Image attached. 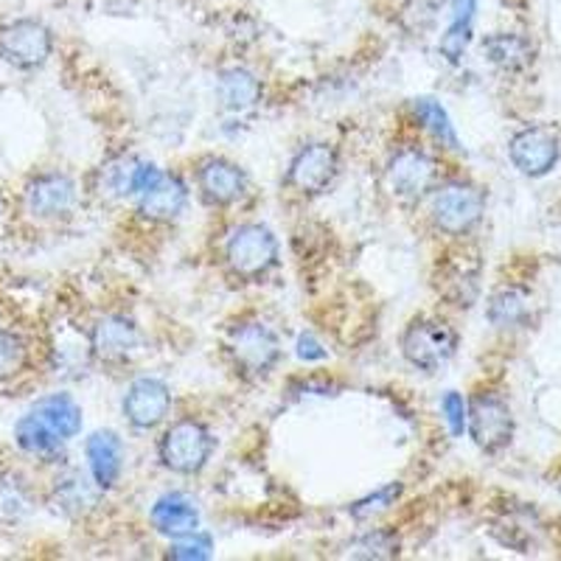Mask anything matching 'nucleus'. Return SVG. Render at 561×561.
I'll return each instance as SVG.
<instances>
[{
  "instance_id": "obj_1",
  "label": "nucleus",
  "mask_w": 561,
  "mask_h": 561,
  "mask_svg": "<svg viewBox=\"0 0 561 561\" xmlns=\"http://www.w3.org/2000/svg\"><path fill=\"white\" fill-rule=\"evenodd\" d=\"M225 262L237 278H262L278 264V239L273 237V230L259 222L239 225L230 230L225 242Z\"/></svg>"
},
{
  "instance_id": "obj_2",
  "label": "nucleus",
  "mask_w": 561,
  "mask_h": 561,
  "mask_svg": "<svg viewBox=\"0 0 561 561\" xmlns=\"http://www.w3.org/2000/svg\"><path fill=\"white\" fill-rule=\"evenodd\" d=\"M160 463L174 474H197L214 455V435L197 419L174 421L160 438Z\"/></svg>"
},
{
  "instance_id": "obj_3",
  "label": "nucleus",
  "mask_w": 561,
  "mask_h": 561,
  "mask_svg": "<svg viewBox=\"0 0 561 561\" xmlns=\"http://www.w3.org/2000/svg\"><path fill=\"white\" fill-rule=\"evenodd\" d=\"M485 214V194L472 183H447L435 188L430 217L447 237H463Z\"/></svg>"
},
{
  "instance_id": "obj_4",
  "label": "nucleus",
  "mask_w": 561,
  "mask_h": 561,
  "mask_svg": "<svg viewBox=\"0 0 561 561\" xmlns=\"http://www.w3.org/2000/svg\"><path fill=\"white\" fill-rule=\"evenodd\" d=\"M54 54L51 28L34 18H20L0 28V62L14 70L43 68Z\"/></svg>"
},
{
  "instance_id": "obj_5",
  "label": "nucleus",
  "mask_w": 561,
  "mask_h": 561,
  "mask_svg": "<svg viewBox=\"0 0 561 561\" xmlns=\"http://www.w3.org/2000/svg\"><path fill=\"white\" fill-rule=\"evenodd\" d=\"M458 334L449 323L435 318H419L404 329L402 354L413 368L435 370L455 357Z\"/></svg>"
},
{
  "instance_id": "obj_6",
  "label": "nucleus",
  "mask_w": 561,
  "mask_h": 561,
  "mask_svg": "<svg viewBox=\"0 0 561 561\" xmlns=\"http://www.w3.org/2000/svg\"><path fill=\"white\" fill-rule=\"evenodd\" d=\"M228 354L242 374L248 377H264L278 365L280 340L270 325L259 320H248L230 329Z\"/></svg>"
},
{
  "instance_id": "obj_7",
  "label": "nucleus",
  "mask_w": 561,
  "mask_h": 561,
  "mask_svg": "<svg viewBox=\"0 0 561 561\" xmlns=\"http://www.w3.org/2000/svg\"><path fill=\"white\" fill-rule=\"evenodd\" d=\"M466 427L483 453H503L514 438V415L497 393H478L466 408Z\"/></svg>"
},
{
  "instance_id": "obj_8",
  "label": "nucleus",
  "mask_w": 561,
  "mask_h": 561,
  "mask_svg": "<svg viewBox=\"0 0 561 561\" xmlns=\"http://www.w3.org/2000/svg\"><path fill=\"white\" fill-rule=\"evenodd\" d=\"M77 183L62 172H39L23 188L26 210L37 219H62L77 208Z\"/></svg>"
},
{
  "instance_id": "obj_9",
  "label": "nucleus",
  "mask_w": 561,
  "mask_h": 561,
  "mask_svg": "<svg viewBox=\"0 0 561 561\" xmlns=\"http://www.w3.org/2000/svg\"><path fill=\"white\" fill-rule=\"evenodd\" d=\"M385 178H388L390 192L396 197L415 199L421 194H427L435 185V180H438V163L424 149L404 147L388 160Z\"/></svg>"
},
{
  "instance_id": "obj_10",
  "label": "nucleus",
  "mask_w": 561,
  "mask_h": 561,
  "mask_svg": "<svg viewBox=\"0 0 561 561\" xmlns=\"http://www.w3.org/2000/svg\"><path fill=\"white\" fill-rule=\"evenodd\" d=\"M337 169V149L329 147V144H309L289 163L287 185L293 192L304 194V197H314V194L325 192L332 185Z\"/></svg>"
},
{
  "instance_id": "obj_11",
  "label": "nucleus",
  "mask_w": 561,
  "mask_h": 561,
  "mask_svg": "<svg viewBox=\"0 0 561 561\" xmlns=\"http://www.w3.org/2000/svg\"><path fill=\"white\" fill-rule=\"evenodd\" d=\"M124 419L138 430L158 427L160 421H167L169 410H172V390L163 379L140 377L129 385L127 396L122 402Z\"/></svg>"
},
{
  "instance_id": "obj_12",
  "label": "nucleus",
  "mask_w": 561,
  "mask_h": 561,
  "mask_svg": "<svg viewBox=\"0 0 561 561\" xmlns=\"http://www.w3.org/2000/svg\"><path fill=\"white\" fill-rule=\"evenodd\" d=\"M559 138L545 127H528L517 133L508 144L511 163L525 174V178H545L550 169L559 163Z\"/></svg>"
},
{
  "instance_id": "obj_13",
  "label": "nucleus",
  "mask_w": 561,
  "mask_h": 561,
  "mask_svg": "<svg viewBox=\"0 0 561 561\" xmlns=\"http://www.w3.org/2000/svg\"><path fill=\"white\" fill-rule=\"evenodd\" d=\"M197 188L205 203L233 205L248 192V178L237 163L225 158H205L197 169Z\"/></svg>"
},
{
  "instance_id": "obj_14",
  "label": "nucleus",
  "mask_w": 561,
  "mask_h": 561,
  "mask_svg": "<svg viewBox=\"0 0 561 561\" xmlns=\"http://www.w3.org/2000/svg\"><path fill=\"white\" fill-rule=\"evenodd\" d=\"M138 325L127 314H104L90 332V354L104 363H124L138 348Z\"/></svg>"
},
{
  "instance_id": "obj_15",
  "label": "nucleus",
  "mask_w": 561,
  "mask_h": 561,
  "mask_svg": "<svg viewBox=\"0 0 561 561\" xmlns=\"http://www.w3.org/2000/svg\"><path fill=\"white\" fill-rule=\"evenodd\" d=\"M138 214L149 222H172L188 203V185L178 174H163L152 188L138 194Z\"/></svg>"
},
{
  "instance_id": "obj_16",
  "label": "nucleus",
  "mask_w": 561,
  "mask_h": 561,
  "mask_svg": "<svg viewBox=\"0 0 561 561\" xmlns=\"http://www.w3.org/2000/svg\"><path fill=\"white\" fill-rule=\"evenodd\" d=\"M160 178L163 174L152 163H144L138 158H115L102 169V188L113 197H127V194H144Z\"/></svg>"
},
{
  "instance_id": "obj_17",
  "label": "nucleus",
  "mask_w": 561,
  "mask_h": 561,
  "mask_svg": "<svg viewBox=\"0 0 561 561\" xmlns=\"http://www.w3.org/2000/svg\"><path fill=\"white\" fill-rule=\"evenodd\" d=\"M84 453H88L90 474L96 480V485L102 491L113 489L122 478V466H124V444L122 438L110 430H99L88 438L84 444Z\"/></svg>"
},
{
  "instance_id": "obj_18",
  "label": "nucleus",
  "mask_w": 561,
  "mask_h": 561,
  "mask_svg": "<svg viewBox=\"0 0 561 561\" xmlns=\"http://www.w3.org/2000/svg\"><path fill=\"white\" fill-rule=\"evenodd\" d=\"M152 525L160 534L172 536V539H183V536L194 534L199 528V511L192 497H185L180 491L163 494L158 503L152 505Z\"/></svg>"
},
{
  "instance_id": "obj_19",
  "label": "nucleus",
  "mask_w": 561,
  "mask_h": 561,
  "mask_svg": "<svg viewBox=\"0 0 561 561\" xmlns=\"http://www.w3.org/2000/svg\"><path fill=\"white\" fill-rule=\"evenodd\" d=\"M483 54L494 68L505 70V73H519V70L530 68L536 59V48L528 37L523 34H489L483 39Z\"/></svg>"
},
{
  "instance_id": "obj_20",
  "label": "nucleus",
  "mask_w": 561,
  "mask_h": 561,
  "mask_svg": "<svg viewBox=\"0 0 561 561\" xmlns=\"http://www.w3.org/2000/svg\"><path fill=\"white\" fill-rule=\"evenodd\" d=\"M32 413L43 421L45 427L54 430L65 444L82 433V408H79L77 399L68 393L43 396L39 402H34Z\"/></svg>"
},
{
  "instance_id": "obj_21",
  "label": "nucleus",
  "mask_w": 561,
  "mask_h": 561,
  "mask_svg": "<svg viewBox=\"0 0 561 561\" xmlns=\"http://www.w3.org/2000/svg\"><path fill=\"white\" fill-rule=\"evenodd\" d=\"M480 280V262L478 255H455L453 262L444 264L440 270L438 289L453 300L455 307H469L478 298Z\"/></svg>"
},
{
  "instance_id": "obj_22",
  "label": "nucleus",
  "mask_w": 561,
  "mask_h": 561,
  "mask_svg": "<svg viewBox=\"0 0 561 561\" xmlns=\"http://www.w3.org/2000/svg\"><path fill=\"white\" fill-rule=\"evenodd\" d=\"M217 96L222 110L233 115H242L255 110V104L262 102V84L259 79L244 68L222 70V77L217 82Z\"/></svg>"
},
{
  "instance_id": "obj_23",
  "label": "nucleus",
  "mask_w": 561,
  "mask_h": 561,
  "mask_svg": "<svg viewBox=\"0 0 561 561\" xmlns=\"http://www.w3.org/2000/svg\"><path fill=\"white\" fill-rule=\"evenodd\" d=\"M99 494H102V489L96 485V480L84 478L82 472L62 474L51 491L54 505L68 517H82V514L96 508Z\"/></svg>"
},
{
  "instance_id": "obj_24",
  "label": "nucleus",
  "mask_w": 561,
  "mask_h": 561,
  "mask_svg": "<svg viewBox=\"0 0 561 561\" xmlns=\"http://www.w3.org/2000/svg\"><path fill=\"white\" fill-rule=\"evenodd\" d=\"M14 444L26 455H34V458H54L65 447V440L54 430L45 427L32 410L26 415H20V421L14 424Z\"/></svg>"
},
{
  "instance_id": "obj_25",
  "label": "nucleus",
  "mask_w": 561,
  "mask_h": 561,
  "mask_svg": "<svg viewBox=\"0 0 561 561\" xmlns=\"http://www.w3.org/2000/svg\"><path fill=\"white\" fill-rule=\"evenodd\" d=\"M474 12H478V0H453V23L440 37V54L449 59V62H460V57L469 48V39H472L474 28Z\"/></svg>"
},
{
  "instance_id": "obj_26",
  "label": "nucleus",
  "mask_w": 561,
  "mask_h": 561,
  "mask_svg": "<svg viewBox=\"0 0 561 561\" xmlns=\"http://www.w3.org/2000/svg\"><path fill=\"white\" fill-rule=\"evenodd\" d=\"M530 298L525 289L519 287H505L500 289L489 304V320L500 329H508V325H517L528 318Z\"/></svg>"
},
{
  "instance_id": "obj_27",
  "label": "nucleus",
  "mask_w": 561,
  "mask_h": 561,
  "mask_svg": "<svg viewBox=\"0 0 561 561\" xmlns=\"http://www.w3.org/2000/svg\"><path fill=\"white\" fill-rule=\"evenodd\" d=\"M28 365V343L14 329H0V385L12 382Z\"/></svg>"
},
{
  "instance_id": "obj_28",
  "label": "nucleus",
  "mask_w": 561,
  "mask_h": 561,
  "mask_svg": "<svg viewBox=\"0 0 561 561\" xmlns=\"http://www.w3.org/2000/svg\"><path fill=\"white\" fill-rule=\"evenodd\" d=\"M399 548L402 545H399V536L393 530L377 528L357 536L348 545V556H354V559H393V556H399Z\"/></svg>"
},
{
  "instance_id": "obj_29",
  "label": "nucleus",
  "mask_w": 561,
  "mask_h": 561,
  "mask_svg": "<svg viewBox=\"0 0 561 561\" xmlns=\"http://www.w3.org/2000/svg\"><path fill=\"white\" fill-rule=\"evenodd\" d=\"M413 110H415V118H419V122L435 135V140H440V144H444V147H449V149L460 147L453 122H449L447 110L440 107L438 102H433V99H419Z\"/></svg>"
},
{
  "instance_id": "obj_30",
  "label": "nucleus",
  "mask_w": 561,
  "mask_h": 561,
  "mask_svg": "<svg viewBox=\"0 0 561 561\" xmlns=\"http://www.w3.org/2000/svg\"><path fill=\"white\" fill-rule=\"evenodd\" d=\"M399 494H402V483L385 485V489L374 491V494H368V497L357 500V503L351 505V517H354V519L377 517V514L388 511L390 505H393L396 500H399Z\"/></svg>"
},
{
  "instance_id": "obj_31",
  "label": "nucleus",
  "mask_w": 561,
  "mask_h": 561,
  "mask_svg": "<svg viewBox=\"0 0 561 561\" xmlns=\"http://www.w3.org/2000/svg\"><path fill=\"white\" fill-rule=\"evenodd\" d=\"M28 500L23 485H18V480H0V517L3 519H20L26 514Z\"/></svg>"
},
{
  "instance_id": "obj_32",
  "label": "nucleus",
  "mask_w": 561,
  "mask_h": 561,
  "mask_svg": "<svg viewBox=\"0 0 561 561\" xmlns=\"http://www.w3.org/2000/svg\"><path fill=\"white\" fill-rule=\"evenodd\" d=\"M210 556V539L205 534H188L183 539H178V545H172L169 550V559H208Z\"/></svg>"
},
{
  "instance_id": "obj_33",
  "label": "nucleus",
  "mask_w": 561,
  "mask_h": 561,
  "mask_svg": "<svg viewBox=\"0 0 561 561\" xmlns=\"http://www.w3.org/2000/svg\"><path fill=\"white\" fill-rule=\"evenodd\" d=\"M440 410H444V415H447L453 435H463V430H466V402L463 399H460L455 390H449V393L444 396V402H440Z\"/></svg>"
},
{
  "instance_id": "obj_34",
  "label": "nucleus",
  "mask_w": 561,
  "mask_h": 561,
  "mask_svg": "<svg viewBox=\"0 0 561 561\" xmlns=\"http://www.w3.org/2000/svg\"><path fill=\"white\" fill-rule=\"evenodd\" d=\"M298 357L307 359V363H312V359H325V348L312 337V334H304V337L298 340Z\"/></svg>"
},
{
  "instance_id": "obj_35",
  "label": "nucleus",
  "mask_w": 561,
  "mask_h": 561,
  "mask_svg": "<svg viewBox=\"0 0 561 561\" xmlns=\"http://www.w3.org/2000/svg\"><path fill=\"white\" fill-rule=\"evenodd\" d=\"M419 7H427L430 12H435L440 7H453V0H419Z\"/></svg>"
}]
</instances>
